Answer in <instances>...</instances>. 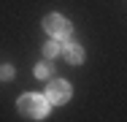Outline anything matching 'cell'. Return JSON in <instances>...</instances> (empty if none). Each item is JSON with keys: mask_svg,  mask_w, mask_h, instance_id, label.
I'll list each match as a JSON object with an SVG mask.
<instances>
[{"mask_svg": "<svg viewBox=\"0 0 127 122\" xmlns=\"http://www.w3.org/2000/svg\"><path fill=\"white\" fill-rule=\"evenodd\" d=\"M19 111L30 120H43L49 111V100L41 95H22L19 98Z\"/></svg>", "mask_w": 127, "mask_h": 122, "instance_id": "1", "label": "cell"}, {"mask_svg": "<svg viewBox=\"0 0 127 122\" xmlns=\"http://www.w3.org/2000/svg\"><path fill=\"white\" fill-rule=\"evenodd\" d=\"M49 73H51V68H49V65H38V68H35V76H38V79H46Z\"/></svg>", "mask_w": 127, "mask_h": 122, "instance_id": "6", "label": "cell"}, {"mask_svg": "<svg viewBox=\"0 0 127 122\" xmlns=\"http://www.w3.org/2000/svg\"><path fill=\"white\" fill-rule=\"evenodd\" d=\"M65 57H68V62H81L84 60V49L78 44H68L65 46Z\"/></svg>", "mask_w": 127, "mask_h": 122, "instance_id": "4", "label": "cell"}, {"mask_svg": "<svg viewBox=\"0 0 127 122\" xmlns=\"http://www.w3.org/2000/svg\"><path fill=\"white\" fill-rule=\"evenodd\" d=\"M68 98H70V84L54 79L49 84V90H46V100H49V103H65Z\"/></svg>", "mask_w": 127, "mask_h": 122, "instance_id": "3", "label": "cell"}, {"mask_svg": "<svg viewBox=\"0 0 127 122\" xmlns=\"http://www.w3.org/2000/svg\"><path fill=\"white\" fill-rule=\"evenodd\" d=\"M43 54H46V57H57V54H60V44H57V41H49V44L43 46Z\"/></svg>", "mask_w": 127, "mask_h": 122, "instance_id": "5", "label": "cell"}, {"mask_svg": "<svg viewBox=\"0 0 127 122\" xmlns=\"http://www.w3.org/2000/svg\"><path fill=\"white\" fill-rule=\"evenodd\" d=\"M43 30L51 33L54 38H68L70 35V22L65 16H60V14H51V16L43 19Z\"/></svg>", "mask_w": 127, "mask_h": 122, "instance_id": "2", "label": "cell"}, {"mask_svg": "<svg viewBox=\"0 0 127 122\" xmlns=\"http://www.w3.org/2000/svg\"><path fill=\"white\" fill-rule=\"evenodd\" d=\"M0 76H3V79H11V76H14V68H11V65H3V68H0Z\"/></svg>", "mask_w": 127, "mask_h": 122, "instance_id": "7", "label": "cell"}]
</instances>
